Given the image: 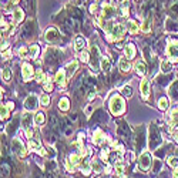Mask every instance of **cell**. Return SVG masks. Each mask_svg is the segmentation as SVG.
Returning <instances> with one entry per match:
<instances>
[{"label":"cell","instance_id":"7c38bea8","mask_svg":"<svg viewBox=\"0 0 178 178\" xmlns=\"http://www.w3.org/2000/svg\"><path fill=\"white\" fill-rule=\"evenodd\" d=\"M78 163V155L77 154H71L70 157H68V159H67V168L70 171H73V168H74V165Z\"/></svg>","mask_w":178,"mask_h":178},{"label":"cell","instance_id":"ffe728a7","mask_svg":"<svg viewBox=\"0 0 178 178\" xmlns=\"http://www.w3.org/2000/svg\"><path fill=\"white\" fill-rule=\"evenodd\" d=\"M2 77H3L4 81H10L11 80V71L9 67H3V70H2Z\"/></svg>","mask_w":178,"mask_h":178},{"label":"cell","instance_id":"8d00e7d4","mask_svg":"<svg viewBox=\"0 0 178 178\" xmlns=\"http://www.w3.org/2000/svg\"><path fill=\"white\" fill-rule=\"evenodd\" d=\"M7 174H9V167H7V164H6V163H3V164H2V175L6 177Z\"/></svg>","mask_w":178,"mask_h":178},{"label":"cell","instance_id":"3957f363","mask_svg":"<svg viewBox=\"0 0 178 178\" xmlns=\"http://www.w3.org/2000/svg\"><path fill=\"white\" fill-rule=\"evenodd\" d=\"M151 164H152V158H151V155H150V152L144 151L140 155V158H138V165H140V168L143 171H147V170H150Z\"/></svg>","mask_w":178,"mask_h":178},{"label":"cell","instance_id":"d6986e66","mask_svg":"<svg viewBox=\"0 0 178 178\" xmlns=\"http://www.w3.org/2000/svg\"><path fill=\"white\" fill-rule=\"evenodd\" d=\"M104 141V133L101 130H96V133H94V143L96 144H101Z\"/></svg>","mask_w":178,"mask_h":178},{"label":"cell","instance_id":"d6a6232c","mask_svg":"<svg viewBox=\"0 0 178 178\" xmlns=\"http://www.w3.org/2000/svg\"><path fill=\"white\" fill-rule=\"evenodd\" d=\"M40 104L41 106H48V104H50V97H48V94H43V96L40 97Z\"/></svg>","mask_w":178,"mask_h":178},{"label":"cell","instance_id":"4fadbf2b","mask_svg":"<svg viewBox=\"0 0 178 178\" xmlns=\"http://www.w3.org/2000/svg\"><path fill=\"white\" fill-rule=\"evenodd\" d=\"M56 83L59 85H63L64 84V81H66V71L64 70H59L57 71V74H56Z\"/></svg>","mask_w":178,"mask_h":178},{"label":"cell","instance_id":"4316f807","mask_svg":"<svg viewBox=\"0 0 178 178\" xmlns=\"http://www.w3.org/2000/svg\"><path fill=\"white\" fill-rule=\"evenodd\" d=\"M141 30H143L144 33H150V31H151V23H150V20H145V22L141 24Z\"/></svg>","mask_w":178,"mask_h":178},{"label":"cell","instance_id":"44dd1931","mask_svg":"<svg viewBox=\"0 0 178 178\" xmlns=\"http://www.w3.org/2000/svg\"><path fill=\"white\" fill-rule=\"evenodd\" d=\"M13 19H14L17 23H20L23 19H24V13H23L22 9H17V10H14V13H13Z\"/></svg>","mask_w":178,"mask_h":178},{"label":"cell","instance_id":"ab89813d","mask_svg":"<svg viewBox=\"0 0 178 178\" xmlns=\"http://www.w3.org/2000/svg\"><path fill=\"white\" fill-rule=\"evenodd\" d=\"M115 171H117V174H122V171H124V165H121V164H120V165H115Z\"/></svg>","mask_w":178,"mask_h":178},{"label":"cell","instance_id":"ee69618b","mask_svg":"<svg viewBox=\"0 0 178 178\" xmlns=\"http://www.w3.org/2000/svg\"><path fill=\"white\" fill-rule=\"evenodd\" d=\"M94 96H96V90L91 89V90H90V94H89V100H93Z\"/></svg>","mask_w":178,"mask_h":178},{"label":"cell","instance_id":"f1b7e54d","mask_svg":"<svg viewBox=\"0 0 178 178\" xmlns=\"http://www.w3.org/2000/svg\"><path fill=\"white\" fill-rule=\"evenodd\" d=\"M39 52H40V48H39L37 44H34V46H31V47H30V56L33 57V59H34V57H37Z\"/></svg>","mask_w":178,"mask_h":178},{"label":"cell","instance_id":"484cf974","mask_svg":"<svg viewBox=\"0 0 178 178\" xmlns=\"http://www.w3.org/2000/svg\"><path fill=\"white\" fill-rule=\"evenodd\" d=\"M171 67H172V64H171V60H170V61H164V63L161 64V71H163V73H170Z\"/></svg>","mask_w":178,"mask_h":178},{"label":"cell","instance_id":"e0dca14e","mask_svg":"<svg viewBox=\"0 0 178 178\" xmlns=\"http://www.w3.org/2000/svg\"><path fill=\"white\" fill-rule=\"evenodd\" d=\"M59 108L63 110V111H67V110L70 108V103H68V98H67V97H63V98L59 101Z\"/></svg>","mask_w":178,"mask_h":178},{"label":"cell","instance_id":"f35d334b","mask_svg":"<svg viewBox=\"0 0 178 178\" xmlns=\"http://www.w3.org/2000/svg\"><path fill=\"white\" fill-rule=\"evenodd\" d=\"M52 90H53V84L50 81H47L44 84V91H52Z\"/></svg>","mask_w":178,"mask_h":178},{"label":"cell","instance_id":"ba28073f","mask_svg":"<svg viewBox=\"0 0 178 178\" xmlns=\"http://www.w3.org/2000/svg\"><path fill=\"white\" fill-rule=\"evenodd\" d=\"M22 73H23L24 80H30V78L33 77V67L30 66L29 63H24L22 66Z\"/></svg>","mask_w":178,"mask_h":178},{"label":"cell","instance_id":"4dcf8cb0","mask_svg":"<svg viewBox=\"0 0 178 178\" xmlns=\"http://www.w3.org/2000/svg\"><path fill=\"white\" fill-rule=\"evenodd\" d=\"M122 94L126 97H131L133 96V89H131L130 85H124V87H122Z\"/></svg>","mask_w":178,"mask_h":178},{"label":"cell","instance_id":"816d5d0a","mask_svg":"<svg viewBox=\"0 0 178 178\" xmlns=\"http://www.w3.org/2000/svg\"><path fill=\"white\" fill-rule=\"evenodd\" d=\"M174 178H178V168L174 170Z\"/></svg>","mask_w":178,"mask_h":178},{"label":"cell","instance_id":"9c48e42d","mask_svg":"<svg viewBox=\"0 0 178 178\" xmlns=\"http://www.w3.org/2000/svg\"><path fill=\"white\" fill-rule=\"evenodd\" d=\"M57 39H59V31L54 27H50L46 30V40L47 41H56Z\"/></svg>","mask_w":178,"mask_h":178},{"label":"cell","instance_id":"8992f818","mask_svg":"<svg viewBox=\"0 0 178 178\" xmlns=\"http://www.w3.org/2000/svg\"><path fill=\"white\" fill-rule=\"evenodd\" d=\"M167 53H168V57H170V60L172 61H177L178 60V43H171L170 46H168V48H167Z\"/></svg>","mask_w":178,"mask_h":178},{"label":"cell","instance_id":"f6af8a7d","mask_svg":"<svg viewBox=\"0 0 178 178\" xmlns=\"http://www.w3.org/2000/svg\"><path fill=\"white\" fill-rule=\"evenodd\" d=\"M26 134H27V137H29V138H31V137H33V130H31V128H29V127H27Z\"/></svg>","mask_w":178,"mask_h":178},{"label":"cell","instance_id":"5bb4252c","mask_svg":"<svg viewBox=\"0 0 178 178\" xmlns=\"http://www.w3.org/2000/svg\"><path fill=\"white\" fill-rule=\"evenodd\" d=\"M84 46H85V40L81 36H77V37H76V50H77V52H83V50H84Z\"/></svg>","mask_w":178,"mask_h":178},{"label":"cell","instance_id":"60d3db41","mask_svg":"<svg viewBox=\"0 0 178 178\" xmlns=\"http://www.w3.org/2000/svg\"><path fill=\"white\" fill-rule=\"evenodd\" d=\"M19 54H20V56H22V57H24V56H26V54H27V48H26V47H20V50H19Z\"/></svg>","mask_w":178,"mask_h":178},{"label":"cell","instance_id":"b9f144b4","mask_svg":"<svg viewBox=\"0 0 178 178\" xmlns=\"http://www.w3.org/2000/svg\"><path fill=\"white\" fill-rule=\"evenodd\" d=\"M93 168H94V170H96V172H101V171H103V168H101V165H100V164H93Z\"/></svg>","mask_w":178,"mask_h":178},{"label":"cell","instance_id":"7402d4cb","mask_svg":"<svg viewBox=\"0 0 178 178\" xmlns=\"http://www.w3.org/2000/svg\"><path fill=\"white\" fill-rule=\"evenodd\" d=\"M100 64H101V70L103 71H106V73L110 71V61H108L107 57H103V59L100 60Z\"/></svg>","mask_w":178,"mask_h":178},{"label":"cell","instance_id":"ac0fdd59","mask_svg":"<svg viewBox=\"0 0 178 178\" xmlns=\"http://www.w3.org/2000/svg\"><path fill=\"white\" fill-rule=\"evenodd\" d=\"M127 27H128V30H130V33L131 34H135L138 33V30H140V27H138V24L134 20H130L128 22V24H127Z\"/></svg>","mask_w":178,"mask_h":178},{"label":"cell","instance_id":"7a4b0ae2","mask_svg":"<svg viewBox=\"0 0 178 178\" xmlns=\"http://www.w3.org/2000/svg\"><path fill=\"white\" fill-rule=\"evenodd\" d=\"M124 26L122 24H114L113 30L110 33H107V37L110 41H114V40H120V39L124 36Z\"/></svg>","mask_w":178,"mask_h":178},{"label":"cell","instance_id":"6da1fadb","mask_svg":"<svg viewBox=\"0 0 178 178\" xmlns=\"http://www.w3.org/2000/svg\"><path fill=\"white\" fill-rule=\"evenodd\" d=\"M110 110H111V113L114 115H120L124 113V110H126V104H124V100H122L120 96H113L111 101H110Z\"/></svg>","mask_w":178,"mask_h":178},{"label":"cell","instance_id":"7dc6e473","mask_svg":"<svg viewBox=\"0 0 178 178\" xmlns=\"http://www.w3.org/2000/svg\"><path fill=\"white\" fill-rule=\"evenodd\" d=\"M3 59H4V60L10 59V52H6V53H4V54H3Z\"/></svg>","mask_w":178,"mask_h":178},{"label":"cell","instance_id":"2e32d148","mask_svg":"<svg viewBox=\"0 0 178 178\" xmlns=\"http://www.w3.org/2000/svg\"><path fill=\"white\" fill-rule=\"evenodd\" d=\"M135 68H137L138 76H144L145 73H147V68H145L144 61H137V63H135Z\"/></svg>","mask_w":178,"mask_h":178},{"label":"cell","instance_id":"1f68e13d","mask_svg":"<svg viewBox=\"0 0 178 178\" xmlns=\"http://www.w3.org/2000/svg\"><path fill=\"white\" fill-rule=\"evenodd\" d=\"M9 108H7V106H2V108H0V113H2V120H6L9 117V111H7Z\"/></svg>","mask_w":178,"mask_h":178},{"label":"cell","instance_id":"bcb514c9","mask_svg":"<svg viewBox=\"0 0 178 178\" xmlns=\"http://www.w3.org/2000/svg\"><path fill=\"white\" fill-rule=\"evenodd\" d=\"M9 47V44H7V41H2V52L3 50H6V48Z\"/></svg>","mask_w":178,"mask_h":178},{"label":"cell","instance_id":"7bdbcfd3","mask_svg":"<svg viewBox=\"0 0 178 178\" xmlns=\"http://www.w3.org/2000/svg\"><path fill=\"white\" fill-rule=\"evenodd\" d=\"M107 158H108V151H101V159L106 161Z\"/></svg>","mask_w":178,"mask_h":178},{"label":"cell","instance_id":"c3c4849f","mask_svg":"<svg viewBox=\"0 0 178 178\" xmlns=\"http://www.w3.org/2000/svg\"><path fill=\"white\" fill-rule=\"evenodd\" d=\"M96 9H97L96 4H91V6H90V11H91V13H94V11H96Z\"/></svg>","mask_w":178,"mask_h":178},{"label":"cell","instance_id":"e575fe53","mask_svg":"<svg viewBox=\"0 0 178 178\" xmlns=\"http://www.w3.org/2000/svg\"><path fill=\"white\" fill-rule=\"evenodd\" d=\"M36 81L37 83H43L44 81V73L41 70H37V74H36Z\"/></svg>","mask_w":178,"mask_h":178},{"label":"cell","instance_id":"d590c367","mask_svg":"<svg viewBox=\"0 0 178 178\" xmlns=\"http://www.w3.org/2000/svg\"><path fill=\"white\" fill-rule=\"evenodd\" d=\"M80 60H81L83 63H87V61H89V53L85 52V50L80 52Z\"/></svg>","mask_w":178,"mask_h":178},{"label":"cell","instance_id":"836d02e7","mask_svg":"<svg viewBox=\"0 0 178 178\" xmlns=\"http://www.w3.org/2000/svg\"><path fill=\"white\" fill-rule=\"evenodd\" d=\"M30 122H31V117H30L29 113H26V114L23 115V126H24V127H29Z\"/></svg>","mask_w":178,"mask_h":178},{"label":"cell","instance_id":"30bf717a","mask_svg":"<svg viewBox=\"0 0 178 178\" xmlns=\"http://www.w3.org/2000/svg\"><path fill=\"white\" fill-rule=\"evenodd\" d=\"M140 90H141V96H143V98H147L148 94H150V81L147 80V78H144V80L141 81Z\"/></svg>","mask_w":178,"mask_h":178},{"label":"cell","instance_id":"f5cc1de1","mask_svg":"<svg viewBox=\"0 0 178 178\" xmlns=\"http://www.w3.org/2000/svg\"><path fill=\"white\" fill-rule=\"evenodd\" d=\"M96 2H97V3H98V2H101V0H96Z\"/></svg>","mask_w":178,"mask_h":178},{"label":"cell","instance_id":"cb8c5ba5","mask_svg":"<svg viewBox=\"0 0 178 178\" xmlns=\"http://www.w3.org/2000/svg\"><path fill=\"white\" fill-rule=\"evenodd\" d=\"M80 170H81L83 172H84V174L87 175V174L90 172V171H91V164H90L89 161H83L81 165H80Z\"/></svg>","mask_w":178,"mask_h":178},{"label":"cell","instance_id":"d4e9b609","mask_svg":"<svg viewBox=\"0 0 178 178\" xmlns=\"http://www.w3.org/2000/svg\"><path fill=\"white\" fill-rule=\"evenodd\" d=\"M158 107H159V110H167V107H168V100L165 98V97H161L158 100Z\"/></svg>","mask_w":178,"mask_h":178},{"label":"cell","instance_id":"52a82bcc","mask_svg":"<svg viewBox=\"0 0 178 178\" xmlns=\"http://www.w3.org/2000/svg\"><path fill=\"white\" fill-rule=\"evenodd\" d=\"M151 130H152V133H154V134H152V135L150 134V145L155 148L157 145H159L161 143H163V140L159 138L158 133H157V130H155V127H151Z\"/></svg>","mask_w":178,"mask_h":178},{"label":"cell","instance_id":"5b68a950","mask_svg":"<svg viewBox=\"0 0 178 178\" xmlns=\"http://www.w3.org/2000/svg\"><path fill=\"white\" fill-rule=\"evenodd\" d=\"M37 97L34 96V94H30L29 97H26V100H24V107H26V110H29V111H36L37 110Z\"/></svg>","mask_w":178,"mask_h":178},{"label":"cell","instance_id":"f907efd6","mask_svg":"<svg viewBox=\"0 0 178 178\" xmlns=\"http://www.w3.org/2000/svg\"><path fill=\"white\" fill-rule=\"evenodd\" d=\"M85 113H87V114H90V113H91V106H89V107L85 108Z\"/></svg>","mask_w":178,"mask_h":178},{"label":"cell","instance_id":"f546056e","mask_svg":"<svg viewBox=\"0 0 178 178\" xmlns=\"http://www.w3.org/2000/svg\"><path fill=\"white\" fill-rule=\"evenodd\" d=\"M77 66H78L77 61H71V63L68 64V66H67V68H68V74H70V76L73 74V73H74V71L77 70Z\"/></svg>","mask_w":178,"mask_h":178},{"label":"cell","instance_id":"277c9868","mask_svg":"<svg viewBox=\"0 0 178 178\" xmlns=\"http://www.w3.org/2000/svg\"><path fill=\"white\" fill-rule=\"evenodd\" d=\"M11 150L14 152H17L20 157H26V154H27L24 145H23V143L19 138H13V141H11Z\"/></svg>","mask_w":178,"mask_h":178},{"label":"cell","instance_id":"8fae6325","mask_svg":"<svg viewBox=\"0 0 178 178\" xmlns=\"http://www.w3.org/2000/svg\"><path fill=\"white\" fill-rule=\"evenodd\" d=\"M128 60L130 59H126V57H121V59L118 60V67L121 71H130L131 70V64Z\"/></svg>","mask_w":178,"mask_h":178},{"label":"cell","instance_id":"74e56055","mask_svg":"<svg viewBox=\"0 0 178 178\" xmlns=\"http://www.w3.org/2000/svg\"><path fill=\"white\" fill-rule=\"evenodd\" d=\"M168 164H170L171 167H174L175 164H177V158H175V157H170V158H168Z\"/></svg>","mask_w":178,"mask_h":178},{"label":"cell","instance_id":"603a6c76","mask_svg":"<svg viewBox=\"0 0 178 178\" xmlns=\"http://www.w3.org/2000/svg\"><path fill=\"white\" fill-rule=\"evenodd\" d=\"M29 145H30V148H33V150H40L41 147H40V140L39 138H30V141H29Z\"/></svg>","mask_w":178,"mask_h":178},{"label":"cell","instance_id":"83f0119b","mask_svg":"<svg viewBox=\"0 0 178 178\" xmlns=\"http://www.w3.org/2000/svg\"><path fill=\"white\" fill-rule=\"evenodd\" d=\"M34 122L36 124H43L44 122V114L43 113H37V114L34 115Z\"/></svg>","mask_w":178,"mask_h":178},{"label":"cell","instance_id":"9a60e30c","mask_svg":"<svg viewBox=\"0 0 178 178\" xmlns=\"http://www.w3.org/2000/svg\"><path fill=\"white\" fill-rule=\"evenodd\" d=\"M124 53H126V57L133 59V57L135 56V47H134L133 44H127L126 48H124Z\"/></svg>","mask_w":178,"mask_h":178},{"label":"cell","instance_id":"681fc988","mask_svg":"<svg viewBox=\"0 0 178 178\" xmlns=\"http://www.w3.org/2000/svg\"><path fill=\"white\" fill-rule=\"evenodd\" d=\"M7 108H9V110H13V108H14V104H13V103H9V104H7Z\"/></svg>","mask_w":178,"mask_h":178}]
</instances>
